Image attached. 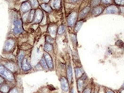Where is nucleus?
<instances>
[{"label": "nucleus", "instance_id": "obj_45", "mask_svg": "<svg viewBox=\"0 0 124 93\" xmlns=\"http://www.w3.org/2000/svg\"><path fill=\"white\" fill-rule=\"evenodd\" d=\"M91 93H93V92H91Z\"/></svg>", "mask_w": 124, "mask_h": 93}, {"label": "nucleus", "instance_id": "obj_12", "mask_svg": "<svg viewBox=\"0 0 124 93\" xmlns=\"http://www.w3.org/2000/svg\"><path fill=\"white\" fill-rule=\"evenodd\" d=\"M31 5L29 2H24L22 4L21 6V11L22 12L26 13L31 10Z\"/></svg>", "mask_w": 124, "mask_h": 93}, {"label": "nucleus", "instance_id": "obj_39", "mask_svg": "<svg viewBox=\"0 0 124 93\" xmlns=\"http://www.w3.org/2000/svg\"><path fill=\"white\" fill-rule=\"evenodd\" d=\"M50 1V0H43V1H44L45 3H46V4L48 3V2Z\"/></svg>", "mask_w": 124, "mask_h": 93}, {"label": "nucleus", "instance_id": "obj_21", "mask_svg": "<svg viewBox=\"0 0 124 93\" xmlns=\"http://www.w3.org/2000/svg\"><path fill=\"white\" fill-rule=\"evenodd\" d=\"M40 66H41V67L43 68V69H44V70H47L49 69L48 66H47V63H46L45 60L44 58V56H43L41 58V59L40 60Z\"/></svg>", "mask_w": 124, "mask_h": 93}, {"label": "nucleus", "instance_id": "obj_20", "mask_svg": "<svg viewBox=\"0 0 124 93\" xmlns=\"http://www.w3.org/2000/svg\"><path fill=\"white\" fill-rule=\"evenodd\" d=\"M83 85H84V80H82L81 79H78L77 81V86H78V89L79 92H82L83 89Z\"/></svg>", "mask_w": 124, "mask_h": 93}, {"label": "nucleus", "instance_id": "obj_18", "mask_svg": "<svg viewBox=\"0 0 124 93\" xmlns=\"http://www.w3.org/2000/svg\"><path fill=\"white\" fill-rule=\"evenodd\" d=\"M41 8L43 9L44 11H45L47 13L51 12L52 10V8H51V6L46 3L42 4L41 5Z\"/></svg>", "mask_w": 124, "mask_h": 93}, {"label": "nucleus", "instance_id": "obj_36", "mask_svg": "<svg viewBox=\"0 0 124 93\" xmlns=\"http://www.w3.org/2000/svg\"><path fill=\"white\" fill-rule=\"evenodd\" d=\"M4 82V79L2 77H1V76H0V85L2 84Z\"/></svg>", "mask_w": 124, "mask_h": 93}, {"label": "nucleus", "instance_id": "obj_35", "mask_svg": "<svg viewBox=\"0 0 124 93\" xmlns=\"http://www.w3.org/2000/svg\"><path fill=\"white\" fill-rule=\"evenodd\" d=\"M9 93H18V91L16 88H13L9 91Z\"/></svg>", "mask_w": 124, "mask_h": 93}, {"label": "nucleus", "instance_id": "obj_40", "mask_svg": "<svg viewBox=\"0 0 124 93\" xmlns=\"http://www.w3.org/2000/svg\"><path fill=\"white\" fill-rule=\"evenodd\" d=\"M71 93H74V89H71Z\"/></svg>", "mask_w": 124, "mask_h": 93}, {"label": "nucleus", "instance_id": "obj_6", "mask_svg": "<svg viewBox=\"0 0 124 93\" xmlns=\"http://www.w3.org/2000/svg\"><path fill=\"white\" fill-rule=\"evenodd\" d=\"M61 89L64 92H67L69 90V82L67 79L64 76L61 77L60 79Z\"/></svg>", "mask_w": 124, "mask_h": 93}, {"label": "nucleus", "instance_id": "obj_17", "mask_svg": "<svg viewBox=\"0 0 124 93\" xmlns=\"http://www.w3.org/2000/svg\"><path fill=\"white\" fill-rule=\"evenodd\" d=\"M75 75L77 79H79L84 73L83 70L80 67H76L75 69Z\"/></svg>", "mask_w": 124, "mask_h": 93}, {"label": "nucleus", "instance_id": "obj_42", "mask_svg": "<svg viewBox=\"0 0 124 93\" xmlns=\"http://www.w3.org/2000/svg\"><path fill=\"white\" fill-rule=\"evenodd\" d=\"M26 0H22V1H25Z\"/></svg>", "mask_w": 124, "mask_h": 93}, {"label": "nucleus", "instance_id": "obj_30", "mask_svg": "<svg viewBox=\"0 0 124 93\" xmlns=\"http://www.w3.org/2000/svg\"><path fill=\"white\" fill-rule=\"evenodd\" d=\"M71 40H72V43L74 44V45H76L77 44V38H76V36L75 34H71Z\"/></svg>", "mask_w": 124, "mask_h": 93}, {"label": "nucleus", "instance_id": "obj_14", "mask_svg": "<svg viewBox=\"0 0 124 93\" xmlns=\"http://www.w3.org/2000/svg\"><path fill=\"white\" fill-rule=\"evenodd\" d=\"M48 32L50 33V36L52 38H55L56 36V33H57V28L55 25H51L48 27Z\"/></svg>", "mask_w": 124, "mask_h": 93}, {"label": "nucleus", "instance_id": "obj_19", "mask_svg": "<svg viewBox=\"0 0 124 93\" xmlns=\"http://www.w3.org/2000/svg\"><path fill=\"white\" fill-rule=\"evenodd\" d=\"M24 57H25L24 52L23 51H20L19 54H18V57H17L18 62V64H19L20 66H21V63H22V60H23L24 59Z\"/></svg>", "mask_w": 124, "mask_h": 93}, {"label": "nucleus", "instance_id": "obj_7", "mask_svg": "<svg viewBox=\"0 0 124 93\" xmlns=\"http://www.w3.org/2000/svg\"><path fill=\"white\" fill-rule=\"evenodd\" d=\"M44 17L43 12L40 9H37L35 10V18H34V22L36 24H39L42 21Z\"/></svg>", "mask_w": 124, "mask_h": 93}, {"label": "nucleus", "instance_id": "obj_24", "mask_svg": "<svg viewBox=\"0 0 124 93\" xmlns=\"http://www.w3.org/2000/svg\"><path fill=\"white\" fill-rule=\"evenodd\" d=\"M84 21L83 20H79L78 22H77L75 24V30L76 32H78L80 30V28L82 26L83 24Z\"/></svg>", "mask_w": 124, "mask_h": 93}, {"label": "nucleus", "instance_id": "obj_9", "mask_svg": "<svg viewBox=\"0 0 124 93\" xmlns=\"http://www.w3.org/2000/svg\"><path fill=\"white\" fill-rule=\"evenodd\" d=\"M21 67L22 70L24 71H28L31 70L32 66L27 58H25L22 60Z\"/></svg>", "mask_w": 124, "mask_h": 93}, {"label": "nucleus", "instance_id": "obj_29", "mask_svg": "<svg viewBox=\"0 0 124 93\" xmlns=\"http://www.w3.org/2000/svg\"><path fill=\"white\" fill-rule=\"evenodd\" d=\"M101 3V0H91V5L94 8L99 5Z\"/></svg>", "mask_w": 124, "mask_h": 93}, {"label": "nucleus", "instance_id": "obj_33", "mask_svg": "<svg viewBox=\"0 0 124 93\" xmlns=\"http://www.w3.org/2000/svg\"><path fill=\"white\" fill-rule=\"evenodd\" d=\"M116 45L117 46H119V47H122V46H124V42H122L121 40H118L117 41V42H116Z\"/></svg>", "mask_w": 124, "mask_h": 93}, {"label": "nucleus", "instance_id": "obj_3", "mask_svg": "<svg viewBox=\"0 0 124 93\" xmlns=\"http://www.w3.org/2000/svg\"><path fill=\"white\" fill-rule=\"evenodd\" d=\"M78 14L76 12H72L69 14L67 17V24L69 26H72L75 25L76 21L77 20Z\"/></svg>", "mask_w": 124, "mask_h": 93}, {"label": "nucleus", "instance_id": "obj_23", "mask_svg": "<svg viewBox=\"0 0 124 93\" xmlns=\"http://www.w3.org/2000/svg\"><path fill=\"white\" fill-rule=\"evenodd\" d=\"M66 30V26L62 24L60 25V26H59V28H58V30H57V33L59 35H62L64 33Z\"/></svg>", "mask_w": 124, "mask_h": 93}, {"label": "nucleus", "instance_id": "obj_15", "mask_svg": "<svg viewBox=\"0 0 124 93\" xmlns=\"http://www.w3.org/2000/svg\"><path fill=\"white\" fill-rule=\"evenodd\" d=\"M51 5L53 8L56 10H59L61 6V0H52Z\"/></svg>", "mask_w": 124, "mask_h": 93}, {"label": "nucleus", "instance_id": "obj_37", "mask_svg": "<svg viewBox=\"0 0 124 93\" xmlns=\"http://www.w3.org/2000/svg\"><path fill=\"white\" fill-rule=\"evenodd\" d=\"M106 93H114V92L113 91H112V90H107Z\"/></svg>", "mask_w": 124, "mask_h": 93}, {"label": "nucleus", "instance_id": "obj_44", "mask_svg": "<svg viewBox=\"0 0 124 93\" xmlns=\"http://www.w3.org/2000/svg\"><path fill=\"white\" fill-rule=\"evenodd\" d=\"M40 1H43V0H40Z\"/></svg>", "mask_w": 124, "mask_h": 93}, {"label": "nucleus", "instance_id": "obj_41", "mask_svg": "<svg viewBox=\"0 0 124 93\" xmlns=\"http://www.w3.org/2000/svg\"><path fill=\"white\" fill-rule=\"evenodd\" d=\"M121 93H124V89L123 90H122V91H121Z\"/></svg>", "mask_w": 124, "mask_h": 93}, {"label": "nucleus", "instance_id": "obj_13", "mask_svg": "<svg viewBox=\"0 0 124 93\" xmlns=\"http://www.w3.org/2000/svg\"><path fill=\"white\" fill-rule=\"evenodd\" d=\"M67 77L69 83H71L72 80V70L70 64H68L67 67Z\"/></svg>", "mask_w": 124, "mask_h": 93}, {"label": "nucleus", "instance_id": "obj_43", "mask_svg": "<svg viewBox=\"0 0 124 93\" xmlns=\"http://www.w3.org/2000/svg\"><path fill=\"white\" fill-rule=\"evenodd\" d=\"M123 89H124V86H123Z\"/></svg>", "mask_w": 124, "mask_h": 93}, {"label": "nucleus", "instance_id": "obj_4", "mask_svg": "<svg viewBox=\"0 0 124 93\" xmlns=\"http://www.w3.org/2000/svg\"><path fill=\"white\" fill-rule=\"evenodd\" d=\"M106 14H118L120 12V9L118 6L115 5H110L105 9Z\"/></svg>", "mask_w": 124, "mask_h": 93}, {"label": "nucleus", "instance_id": "obj_27", "mask_svg": "<svg viewBox=\"0 0 124 93\" xmlns=\"http://www.w3.org/2000/svg\"><path fill=\"white\" fill-rule=\"evenodd\" d=\"M45 41H46V42H48V43H50V44H53L55 42V38H52V37L51 36L48 35L46 36Z\"/></svg>", "mask_w": 124, "mask_h": 93}, {"label": "nucleus", "instance_id": "obj_34", "mask_svg": "<svg viewBox=\"0 0 124 93\" xmlns=\"http://www.w3.org/2000/svg\"><path fill=\"white\" fill-rule=\"evenodd\" d=\"M91 89L89 88V87H87L84 90H83L82 93H91Z\"/></svg>", "mask_w": 124, "mask_h": 93}, {"label": "nucleus", "instance_id": "obj_11", "mask_svg": "<svg viewBox=\"0 0 124 93\" xmlns=\"http://www.w3.org/2000/svg\"><path fill=\"white\" fill-rule=\"evenodd\" d=\"M90 6H86V7H85L82 10L80 11V12L78 15V18H79V19H83L84 17H85L87 15V14L89 13V12L90 11Z\"/></svg>", "mask_w": 124, "mask_h": 93}, {"label": "nucleus", "instance_id": "obj_1", "mask_svg": "<svg viewBox=\"0 0 124 93\" xmlns=\"http://www.w3.org/2000/svg\"><path fill=\"white\" fill-rule=\"evenodd\" d=\"M0 74L8 80L13 81L14 80V76L12 72L2 65H0Z\"/></svg>", "mask_w": 124, "mask_h": 93}, {"label": "nucleus", "instance_id": "obj_38", "mask_svg": "<svg viewBox=\"0 0 124 93\" xmlns=\"http://www.w3.org/2000/svg\"><path fill=\"white\" fill-rule=\"evenodd\" d=\"M70 1L71 2H78V1H80V0H70Z\"/></svg>", "mask_w": 124, "mask_h": 93}, {"label": "nucleus", "instance_id": "obj_10", "mask_svg": "<svg viewBox=\"0 0 124 93\" xmlns=\"http://www.w3.org/2000/svg\"><path fill=\"white\" fill-rule=\"evenodd\" d=\"M104 10H105V9L102 6L98 5V6L93 8L91 11V14L93 16H99L100 14H102Z\"/></svg>", "mask_w": 124, "mask_h": 93}, {"label": "nucleus", "instance_id": "obj_32", "mask_svg": "<svg viewBox=\"0 0 124 93\" xmlns=\"http://www.w3.org/2000/svg\"><path fill=\"white\" fill-rule=\"evenodd\" d=\"M112 2V0H101V3L104 5H110Z\"/></svg>", "mask_w": 124, "mask_h": 93}, {"label": "nucleus", "instance_id": "obj_28", "mask_svg": "<svg viewBox=\"0 0 124 93\" xmlns=\"http://www.w3.org/2000/svg\"><path fill=\"white\" fill-rule=\"evenodd\" d=\"M6 68L8 69L10 71H14L15 67H14V65L12 63H7L5 64Z\"/></svg>", "mask_w": 124, "mask_h": 93}, {"label": "nucleus", "instance_id": "obj_22", "mask_svg": "<svg viewBox=\"0 0 124 93\" xmlns=\"http://www.w3.org/2000/svg\"><path fill=\"white\" fill-rule=\"evenodd\" d=\"M35 10L34 9H32L30 11L29 13L28 14V20L29 22H32L33 21H34V18H35Z\"/></svg>", "mask_w": 124, "mask_h": 93}, {"label": "nucleus", "instance_id": "obj_16", "mask_svg": "<svg viewBox=\"0 0 124 93\" xmlns=\"http://www.w3.org/2000/svg\"><path fill=\"white\" fill-rule=\"evenodd\" d=\"M44 50L45 52H46L48 53L50 52H52L54 50L53 44L46 42V43H45L44 46Z\"/></svg>", "mask_w": 124, "mask_h": 93}, {"label": "nucleus", "instance_id": "obj_25", "mask_svg": "<svg viewBox=\"0 0 124 93\" xmlns=\"http://www.w3.org/2000/svg\"><path fill=\"white\" fill-rule=\"evenodd\" d=\"M9 90H10L9 87L6 85H2L0 88V91L3 93H8L9 91Z\"/></svg>", "mask_w": 124, "mask_h": 93}, {"label": "nucleus", "instance_id": "obj_5", "mask_svg": "<svg viewBox=\"0 0 124 93\" xmlns=\"http://www.w3.org/2000/svg\"><path fill=\"white\" fill-rule=\"evenodd\" d=\"M43 56H44V59L45 60L46 63H47V66H48V68L50 69V70H53L54 62L51 56L50 55L48 52H45L44 53V55H43Z\"/></svg>", "mask_w": 124, "mask_h": 93}, {"label": "nucleus", "instance_id": "obj_8", "mask_svg": "<svg viewBox=\"0 0 124 93\" xmlns=\"http://www.w3.org/2000/svg\"><path fill=\"white\" fill-rule=\"evenodd\" d=\"M14 44H15V42L13 38H9L8 40L6 41L4 46V50L6 51H11L14 47Z\"/></svg>", "mask_w": 124, "mask_h": 93}, {"label": "nucleus", "instance_id": "obj_2", "mask_svg": "<svg viewBox=\"0 0 124 93\" xmlns=\"http://www.w3.org/2000/svg\"><path fill=\"white\" fill-rule=\"evenodd\" d=\"M23 31L22 21L19 18H16L13 21V32L14 34H18Z\"/></svg>", "mask_w": 124, "mask_h": 93}, {"label": "nucleus", "instance_id": "obj_31", "mask_svg": "<svg viewBox=\"0 0 124 93\" xmlns=\"http://www.w3.org/2000/svg\"><path fill=\"white\" fill-rule=\"evenodd\" d=\"M116 5L120 6H124V0H114Z\"/></svg>", "mask_w": 124, "mask_h": 93}, {"label": "nucleus", "instance_id": "obj_26", "mask_svg": "<svg viewBox=\"0 0 124 93\" xmlns=\"http://www.w3.org/2000/svg\"><path fill=\"white\" fill-rule=\"evenodd\" d=\"M29 3L32 8H37L39 6V2L37 0H30Z\"/></svg>", "mask_w": 124, "mask_h": 93}]
</instances>
